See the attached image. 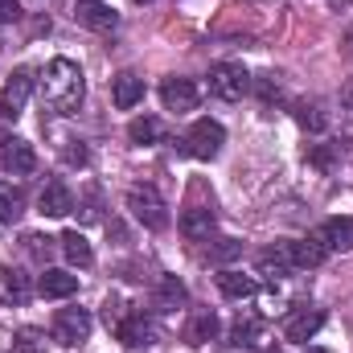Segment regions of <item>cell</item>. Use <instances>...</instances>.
I'll list each match as a JSON object with an SVG mask.
<instances>
[{"label": "cell", "instance_id": "cell-26", "mask_svg": "<svg viewBox=\"0 0 353 353\" xmlns=\"http://www.w3.org/2000/svg\"><path fill=\"white\" fill-rule=\"evenodd\" d=\"M161 136H165V128H161V119H152V115L128 123V140H132V144H157Z\"/></svg>", "mask_w": 353, "mask_h": 353}, {"label": "cell", "instance_id": "cell-36", "mask_svg": "<svg viewBox=\"0 0 353 353\" xmlns=\"http://www.w3.org/2000/svg\"><path fill=\"white\" fill-rule=\"evenodd\" d=\"M341 111H345V115L353 119V87H345V90H341Z\"/></svg>", "mask_w": 353, "mask_h": 353}, {"label": "cell", "instance_id": "cell-37", "mask_svg": "<svg viewBox=\"0 0 353 353\" xmlns=\"http://www.w3.org/2000/svg\"><path fill=\"white\" fill-rule=\"evenodd\" d=\"M350 58H353V29H350Z\"/></svg>", "mask_w": 353, "mask_h": 353}, {"label": "cell", "instance_id": "cell-11", "mask_svg": "<svg viewBox=\"0 0 353 353\" xmlns=\"http://www.w3.org/2000/svg\"><path fill=\"white\" fill-rule=\"evenodd\" d=\"M37 210H41L46 218H66V214L74 210V193H70L62 181H46V189H41V197H37Z\"/></svg>", "mask_w": 353, "mask_h": 353}, {"label": "cell", "instance_id": "cell-28", "mask_svg": "<svg viewBox=\"0 0 353 353\" xmlns=\"http://www.w3.org/2000/svg\"><path fill=\"white\" fill-rule=\"evenodd\" d=\"M251 87H255V94H259V103H267V107L283 99V79H279V74H271V70L259 74V79H251Z\"/></svg>", "mask_w": 353, "mask_h": 353}, {"label": "cell", "instance_id": "cell-30", "mask_svg": "<svg viewBox=\"0 0 353 353\" xmlns=\"http://www.w3.org/2000/svg\"><path fill=\"white\" fill-rule=\"evenodd\" d=\"M308 161H312L316 169H333V165L341 161V144H316V148L308 152Z\"/></svg>", "mask_w": 353, "mask_h": 353}, {"label": "cell", "instance_id": "cell-35", "mask_svg": "<svg viewBox=\"0 0 353 353\" xmlns=\"http://www.w3.org/2000/svg\"><path fill=\"white\" fill-rule=\"evenodd\" d=\"M21 17V4L17 0H0V25H12Z\"/></svg>", "mask_w": 353, "mask_h": 353}, {"label": "cell", "instance_id": "cell-38", "mask_svg": "<svg viewBox=\"0 0 353 353\" xmlns=\"http://www.w3.org/2000/svg\"><path fill=\"white\" fill-rule=\"evenodd\" d=\"M308 353H329V350H308Z\"/></svg>", "mask_w": 353, "mask_h": 353}, {"label": "cell", "instance_id": "cell-17", "mask_svg": "<svg viewBox=\"0 0 353 353\" xmlns=\"http://www.w3.org/2000/svg\"><path fill=\"white\" fill-rule=\"evenodd\" d=\"M218 329H222L218 316H214L210 308H197V312L189 316V325H185V341H189V345H210V341L218 337Z\"/></svg>", "mask_w": 353, "mask_h": 353}, {"label": "cell", "instance_id": "cell-33", "mask_svg": "<svg viewBox=\"0 0 353 353\" xmlns=\"http://www.w3.org/2000/svg\"><path fill=\"white\" fill-rule=\"evenodd\" d=\"M62 157H66L70 165H87V148H83L79 140H66V148H62Z\"/></svg>", "mask_w": 353, "mask_h": 353}, {"label": "cell", "instance_id": "cell-24", "mask_svg": "<svg viewBox=\"0 0 353 353\" xmlns=\"http://www.w3.org/2000/svg\"><path fill=\"white\" fill-rule=\"evenodd\" d=\"M21 214H25V193L17 185H4L0 181V226H12Z\"/></svg>", "mask_w": 353, "mask_h": 353}, {"label": "cell", "instance_id": "cell-5", "mask_svg": "<svg viewBox=\"0 0 353 353\" xmlns=\"http://www.w3.org/2000/svg\"><path fill=\"white\" fill-rule=\"evenodd\" d=\"M0 169L12 176H25L37 169V152H33V144L29 140H21V136H4L0 140Z\"/></svg>", "mask_w": 353, "mask_h": 353}, {"label": "cell", "instance_id": "cell-25", "mask_svg": "<svg viewBox=\"0 0 353 353\" xmlns=\"http://www.w3.org/2000/svg\"><path fill=\"white\" fill-rule=\"evenodd\" d=\"M62 251H66V259H70L74 267L94 263V251H90V243L79 234V230H66V234H62Z\"/></svg>", "mask_w": 353, "mask_h": 353}, {"label": "cell", "instance_id": "cell-6", "mask_svg": "<svg viewBox=\"0 0 353 353\" xmlns=\"http://www.w3.org/2000/svg\"><path fill=\"white\" fill-rule=\"evenodd\" d=\"M90 312L87 308H62L58 316H54V341L58 345H79V341H87L90 337Z\"/></svg>", "mask_w": 353, "mask_h": 353}, {"label": "cell", "instance_id": "cell-40", "mask_svg": "<svg viewBox=\"0 0 353 353\" xmlns=\"http://www.w3.org/2000/svg\"><path fill=\"white\" fill-rule=\"evenodd\" d=\"M136 4H152V0H136Z\"/></svg>", "mask_w": 353, "mask_h": 353}, {"label": "cell", "instance_id": "cell-39", "mask_svg": "<svg viewBox=\"0 0 353 353\" xmlns=\"http://www.w3.org/2000/svg\"><path fill=\"white\" fill-rule=\"evenodd\" d=\"M263 353H283V350H263Z\"/></svg>", "mask_w": 353, "mask_h": 353}, {"label": "cell", "instance_id": "cell-19", "mask_svg": "<svg viewBox=\"0 0 353 353\" xmlns=\"http://www.w3.org/2000/svg\"><path fill=\"white\" fill-rule=\"evenodd\" d=\"M210 230H214V210H205V205H189V210L181 214V234H185V239L201 243V239H210Z\"/></svg>", "mask_w": 353, "mask_h": 353}, {"label": "cell", "instance_id": "cell-21", "mask_svg": "<svg viewBox=\"0 0 353 353\" xmlns=\"http://www.w3.org/2000/svg\"><path fill=\"white\" fill-rule=\"evenodd\" d=\"M316 234L325 239L329 251H353V218H329Z\"/></svg>", "mask_w": 353, "mask_h": 353}, {"label": "cell", "instance_id": "cell-29", "mask_svg": "<svg viewBox=\"0 0 353 353\" xmlns=\"http://www.w3.org/2000/svg\"><path fill=\"white\" fill-rule=\"evenodd\" d=\"M12 350L17 353H46V333L41 329H21L12 337Z\"/></svg>", "mask_w": 353, "mask_h": 353}, {"label": "cell", "instance_id": "cell-15", "mask_svg": "<svg viewBox=\"0 0 353 353\" xmlns=\"http://www.w3.org/2000/svg\"><path fill=\"white\" fill-rule=\"evenodd\" d=\"M185 300H189V292H185V283H181L176 275H161V279H157V292H152L157 312H176Z\"/></svg>", "mask_w": 353, "mask_h": 353}, {"label": "cell", "instance_id": "cell-12", "mask_svg": "<svg viewBox=\"0 0 353 353\" xmlns=\"http://www.w3.org/2000/svg\"><path fill=\"white\" fill-rule=\"evenodd\" d=\"M74 17H79V25H87L94 33H107V29L119 25V17H115L111 4H103V0H79V4H74Z\"/></svg>", "mask_w": 353, "mask_h": 353}, {"label": "cell", "instance_id": "cell-9", "mask_svg": "<svg viewBox=\"0 0 353 353\" xmlns=\"http://www.w3.org/2000/svg\"><path fill=\"white\" fill-rule=\"evenodd\" d=\"M259 271L271 275V279L300 271V267H296V247H292V243H271L267 251H259Z\"/></svg>", "mask_w": 353, "mask_h": 353}, {"label": "cell", "instance_id": "cell-14", "mask_svg": "<svg viewBox=\"0 0 353 353\" xmlns=\"http://www.w3.org/2000/svg\"><path fill=\"white\" fill-rule=\"evenodd\" d=\"M111 99H115V107H119V111H132L136 103H144V79H140V74H132V70L115 74V79H111Z\"/></svg>", "mask_w": 353, "mask_h": 353}, {"label": "cell", "instance_id": "cell-23", "mask_svg": "<svg viewBox=\"0 0 353 353\" xmlns=\"http://www.w3.org/2000/svg\"><path fill=\"white\" fill-rule=\"evenodd\" d=\"M218 292L226 300H247V296H255V279L243 275V271H222L218 275Z\"/></svg>", "mask_w": 353, "mask_h": 353}, {"label": "cell", "instance_id": "cell-7", "mask_svg": "<svg viewBox=\"0 0 353 353\" xmlns=\"http://www.w3.org/2000/svg\"><path fill=\"white\" fill-rule=\"evenodd\" d=\"M29 94H33V70H12V79L4 83V94H0V115L4 119H17L21 111H25V103H29Z\"/></svg>", "mask_w": 353, "mask_h": 353}, {"label": "cell", "instance_id": "cell-27", "mask_svg": "<svg viewBox=\"0 0 353 353\" xmlns=\"http://www.w3.org/2000/svg\"><path fill=\"white\" fill-rule=\"evenodd\" d=\"M259 341H263V321L239 316L234 329H230V345H259Z\"/></svg>", "mask_w": 353, "mask_h": 353}, {"label": "cell", "instance_id": "cell-32", "mask_svg": "<svg viewBox=\"0 0 353 353\" xmlns=\"http://www.w3.org/2000/svg\"><path fill=\"white\" fill-rule=\"evenodd\" d=\"M50 243H54V239H41V234H29V239H25V247H29L33 259H50Z\"/></svg>", "mask_w": 353, "mask_h": 353}, {"label": "cell", "instance_id": "cell-34", "mask_svg": "<svg viewBox=\"0 0 353 353\" xmlns=\"http://www.w3.org/2000/svg\"><path fill=\"white\" fill-rule=\"evenodd\" d=\"M103 316H107V325H119L128 312H123V304H119V300H107V304H103Z\"/></svg>", "mask_w": 353, "mask_h": 353}, {"label": "cell", "instance_id": "cell-13", "mask_svg": "<svg viewBox=\"0 0 353 353\" xmlns=\"http://www.w3.org/2000/svg\"><path fill=\"white\" fill-rule=\"evenodd\" d=\"M115 337H119L123 345H132V350L152 345V321H148L144 312H128V316L115 325Z\"/></svg>", "mask_w": 353, "mask_h": 353}, {"label": "cell", "instance_id": "cell-3", "mask_svg": "<svg viewBox=\"0 0 353 353\" xmlns=\"http://www.w3.org/2000/svg\"><path fill=\"white\" fill-rule=\"evenodd\" d=\"M251 90V74L243 70V62H218L210 66V94L222 103H239Z\"/></svg>", "mask_w": 353, "mask_h": 353}, {"label": "cell", "instance_id": "cell-2", "mask_svg": "<svg viewBox=\"0 0 353 353\" xmlns=\"http://www.w3.org/2000/svg\"><path fill=\"white\" fill-rule=\"evenodd\" d=\"M128 210H132V218H136L140 226H148V230H165V226H169V205H165V197H161L152 185H132V189H128Z\"/></svg>", "mask_w": 353, "mask_h": 353}, {"label": "cell", "instance_id": "cell-10", "mask_svg": "<svg viewBox=\"0 0 353 353\" xmlns=\"http://www.w3.org/2000/svg\"><path fill=\"white\" fill-rule=\"evenodd\" d=\"M161 99H165V107H169V111H193V107H197V99H201V90H197L193 79H165Z\"/></svg>", "mask_w": 353, "mask_h": 353}, {"label": "cell", "instance_id": "cell-20", "mask_svg": "<svg viewBox=\"0 0 353 353\" xmlns=\"http://www.w3.org/2000/svg\"><path fill=\"white\" fill-rule=\"evenodd\" d=\"M37 292H41L46 300H66V296L79 292V275H70V271H46V275L37 279Z\"/></svg>", "mask_w": 353, "mask_h": 353}, {"label": "cell", "instance_id": "cell-4", "mask_svg": "<svg viewBox=\"0 0 353 353\" xmlns=\"http://www.w3.org/2000/svg\"><path fill=\"white\" fill-rule=\"evenodd\" d=\"M185 152L189 157H197V161H214L218 152H222V144H226V128L218 123V119H197L189 132H185Z\"/></svg>", "mask_w": 353, "mask_h": 353}, {"label": "cell", "instance_id": "cell-1", "mask_svg": "<svg viewBox=\"0 0 353 353\" xmlns=\"http://www.w3.org/2000/svg\"><path fill=\"white\" fill-rule=\"evenodd\" d=\"M37 90H41V103H46L54 115H74V111L83 107L87 79H83L79 62H70V58H54V62L41 70Z\"/></svg>", "mask_w": 353, "mask_h": 353}, {"label": "cell", "instance_id": "cell-16", "mask_svg": "<svg viewBox=\"0 0 353 353\" xmlns=\"http://www.w3.org/2000/svg\"><path fill=\"white\" fill-rule=\"evenodd\" d=\"M292 119H296L304 132H312V136H321V132L329 128V115H325V107H321L316 99H296V103H292Z\"/></svg>", "mask_w": 353, "mask_h": 353}, {"label": "cell", "instance_id": "cell-18", "mask_svg": "<svg viewBox=\"0 0 353 353\" xmlns=\"http://www.w3.org/2000/svg\"><path fill=\"white\" fill-rule=\"evenodd\" d=\"M29 275H21L17 267H0V304H25L29 300Z\"/></svg>", "mask_w": 353, "mask_h": 353}, {"label": "cell", "instance_id": "cell-31", "mask_svg": "<svg viewBox=\"0 0 353 353\" xmlns=\"http://www.w3.org/2000/svg\"><path fill=\"white\" fill-rule=\"evenodd\" d=\"M243 255V243L239 239H218V247H210V259L214 263H226V259H239Z\"/></svg>", "mask_w": 353, "mask_h": 353}, {"label": "cell", "instance_id": "cell-22", "mask_svg": "<svg viewBox=\"0 0 353 353\" xmlns=\"http://www.w3.org/2000/svg\"><path fill=\"white\" fill-rule=\"evenodd\" d=\"M296 247V267L304 271V267H321L329 259V247H325V239L321 234H308V239H300V243H292Z\"/></svg>", "mask_w": 353, "mask_h": 353}, {"label": "cell", "instance_id": "cell-8", "mask_svg": "<svg viewBox=\"0 0 353 353\" xmlns=\"http://www.w3.org/2000/svg\"><path fill=\"white\" fill-rule=\"evenodd\" d=\"M325 325V312L321 308H296L288 321H283V337L288 341H312Z\"/></svg>", "mask_w": 353, "mask_h": 353}]
</instances>
